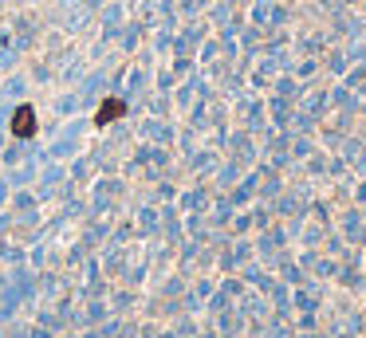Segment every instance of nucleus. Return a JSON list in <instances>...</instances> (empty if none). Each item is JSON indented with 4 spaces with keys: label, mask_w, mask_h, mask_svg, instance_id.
Returning a JSON list of instances; mask_svg holds the SVG:
<instances>
[{
    "label": "nucleus",
    "mask_w": 366,
    "mask_h": 338,
    "mask_svg": "<svg viewBox=\"0 0 366 338\" xmlns=\"http://www.w3.org/2000/svg\"><path fill=\"white\" fill-rule=\"evenodd\" d=\"M16 134H28V130H36V114H32V107H20L16 110Z\"/></svg>",
    "instance_id": "f257e3e1"
}]
</instances>
